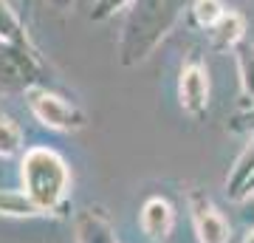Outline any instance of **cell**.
Instances as JSON below:
<instances>
[{
    "label": "cell",
    "instance_id": "6da1fadb",
    "mask_svg": "<svg viewBox=\"0 0 254 243\" xmlns=\"http://www.w3.org/2000/svg\"><path fill=\"white\" fill-rule=\"evenodd\" d=\"M187 9L190 0H130L119 34V63L125 68L144 63L178 26Z\"/></svg>",
    "mask_w": 254,
    "mask_h": 243
},
{
    "label": "cell",
    "instance_id": "7a4b0ae2",
    "mask_svg": "<svg viewBox=\"0 0 254 243\" xmlns=\"http://www.w3.org/2000/svg\"><path fill=\"white\" fill-rule=\"evenodd\" d=\"M23 192L43 209V215L65 218L71 195V167L51 147H28L20 162Z\"/></svg>",
    "mask_w": 254,
    "mask_h": 243
},
{
    "label": "cell",
    "instance_id": "3957f363",
    "mask_svg": "<svg viewBox=\"0 0 254 243\" xmlns=\"http://www.w3.org/2000/svg\"><path fill=\"white\" fill-rule=\"evenodd\" d=\"M40 85H48V68L34 43H0V93H28Z\"/></svg>",
    "mask_w": 254,
    "mask_h": 243
},
{
    "label": "cell",
    "instance_id": "277c9868",
    "mask_svg": "<svg viewBox=\"0 0 254 243\" xmlns=\"http://www.w3.org/2000/svg\"><path fill=\"white\" fill-rule=\"evenodd\" d=\"M26 105L31 116L48 130H60V133H76L82 127H88V113L71 102L68 96L57 93L51 85H40L26 93Z\"/></svg>",
    "mask_w": 254,
    "mask_h": 243
},
{
    "label": "cell",
    "instance_id": "5b68a950",
    "mask_svg": "<svg viewBox=\"0 0 254 243\" xmlns=\"http://www.w3.org/2000/svg\"><path fill=\"white\" fill-rule=\"evenodd\" d=\"M178 102L192 119H203L209 113V68L198 54H192L178 74Z\"/></svg>",
    "mask_w": 254,
    "mask_h": 243
},
{
    "label": "cell",
    "instance_id": "8992f818",
    "mask_svg": "<svg viewBox=\"0 0 254 243\" xmlns=\"http://www.w3.org/2000/svg\"><path fill=\"white\" fill-rule=\"evenodd\" d=\"M187 204H190V218L198 243H229L232 226L203 189H190Z\"/></svg>",
    "mask_w": 254,
    "mask_h": 243
},
{
    "label": "cell",
    "instance_id": "52a82bcc",
    "mask_svg": "<svg viewBox=\"0 0 254 243\" xmlns=\"http://www.w3.org/2000/svg\"><path fill=\"white\" fill-rule=\"evenodd\" d=\"M138 226L147 241L167 243L175 229V207L164 195H150L138 209Z\"/></svg>",
    "mask_w": 254,
    "mask_h": 243
},
{
    "label": "cell",
    "instance_id": "ba28073f",
    "mask_svg": "<svg viewBox=\"0 0 254 243\" xmlns=\"http://www.w3.org/2000/svg\"><path fill=\"white\" fill-rule=\"evenodd\" d=\"M76 243H119L116 229L102 207H88L76 215Z\"/></svg>",
    "mask_w": 254,
    "mask_h": 243
},
{
    "label": "cell",
    "instance_id": "9c48e42d",
    "mask_svg": "<svg viewBox=\"0 0 254 243\" xmlns=\"http://www.w3.org/2000/svg\"><path fill=\"white\" fill-rule=\"evenodd\" d=\"M240 43H246V17L240 11L229 9L223 20L209 31V45L215 51H235Z\"/></svg>",
    "mask_w": 254,
    "mask_h": 243
},
{
    "label": "cell",
    "instance_id": "30bf717a",
    "mask_svg": "<svg viewBox=\"0 0 254 243\" xmlns=\"http://www.w3.org/2000/svg\"><path fill=\"white\" fill-rule=\"evenodd\" d=\"M252 175H254V136H252V142L243 147V153L235 159L232 170H229V178H226L229 198L240 201V192H243V187L249 184V178H252Z\"/></svg>",
    "mask_w": 254,
    "mask_h": 243
},
{
    "label": "cell",
    "instance_id": "8fae6325",
    "mask_svg": "<svg viewBox=\"0 0 254 243\" xmlns=\"http://www.w3.org/2000/svg\"><path fill=\"white\" fill-rule=\"evenodd\" d=\"M226 11L229 9L223 6V0H192L190 9H187V17H190V26L200 28V31H212L223 20Z\"/></svg>",
    "mask_w": 254,
    "mask_h": 243
},
{
    "label": "cell",
    "instance_id": "7c38bea8",
    "mask_svg": "<svg viewBox=\"0 0 254 243\" xmlns=\"http://www.w3.org/2000/svg\"><path fill=\"white\" fill-rule=\"evenodd\" d=\"M0 215L3 218H46L43 209L23 189H0Z\"/></svg>",
    "mask_w": 254,
    "mask_h": 243
},
{
    "label": "cell",
    "instance_id": "4fadbf2b",
    "mask_svg": "<svg viewBox=\"0 0 254 243\" xmlns=\"http://www.w3.org/2000/svg\"><path fill=\"white\" fill-rule=\"evenodd\" d=\"M0 43H11V45H28L31 43L26 23L20 20L17 11L11 9L9 0H0Z\"/></svg>",
    "mask_w": 254,
    "mask_h": 243
},
{
    "label": "cell",
    "instance_id": "5bb4252c",
    "mask_svg": "<svg viewBox=\"0 0 254 243\" xmlns=\"http://www.w3.org/2000/svg\"><path fill=\"white\" fill-rule=\"evenodd\" d=\"M23 127L14 122V116H9L0 108V159H11V156L23 153Z\"/></svg>",
    "mask_w": 254,
    "mask_h": 243
},
{
    "label": "cell",
    "instance_id": "9a60e30c",
    "mask_svg": "<svg viewBox=\"0 0 254 243\" xmlns=\"http://www.w3.org/2000/svg\"><path fill=\"white\" fill-rule=\"evenodd\" d=\"M237 63V74H240V88H243V96L249 102H254V43H240L232 51Z\"/></svg>",
    "mask_w": 254,
    "mask_h": 243
},
{
    "label": "cell",
    "instance_id": "2e32d148",
    "mask_svg": "<svg viewBox=\"0 0 254 243\" xmlns=\"http://www.w3.org/2000/svg\"><path fill=\"white\" fill-rule=\"evenodd\" d=\"M229 130L232 133H243V136H254V102L229 119Z\"/></svg>",
    "mask_w": 254,
    "mask_h": 243
},
{
    "label": "cell",
    "instance_id": "e0dca14e",
    "mask_svg": "<svg viewBox=\"0 0 254 243\" xmlns=\"http://www.w3.org/2000/svg\"><path fill=\"white\" fill-rule=\"evenodd\" d=\"M127 3H130V0H96V3H93V11H91V20L93 23H102V20L113 17L116 11L127 9Z\"/></svg>",
    "mask_w": 254,
    "mask_h": 243
},
{
    "label": "cell",
    "instance_id": "ac0fdd59",
    "mask_svg": "<svg viewBox=\"0 0 254 243\" xmlns=\"http://www.w3.org/2000/svg\"><path fill=\"white\" fill-rule=\"evenodd\" d=\"M48 3H51V6H54L57 11H68L73 6V3H76V0H48Z\"/></svg>",
    "mask_w": 254,
    "mask_h": 243
},
{
    "label": "cell",
    "instance_id": "d6986e66",
    "mask_svg": "<svg viewBox=\"0 0 254 243\" xmlns=\"http://www.w3.org/2000/svg\"><path fill=\"white\" fill-rule=\"evenodd\" d=\"M252 195H254V175H252V178H249V184H246V187H243V192H240V201L252 198Z\"/></svg>",
    "mask_w": 254,
    "mask_h": 243
},
{
    "label": "cell",
    "instance_id": "ffe728a7",
    "mask_svg": "<svg viewBox=\"0 0 254 243\" xmlns=\"http://www.w3.org/2000/svg\"><path fill=\"white\" fill-rule=\"evenodd\" d=\"M243 243H254V229H252V232H249V235L243 238Z\"/></svg>",
    "mask_w": 254,
    "mask_h": 243
}]
</instances>
